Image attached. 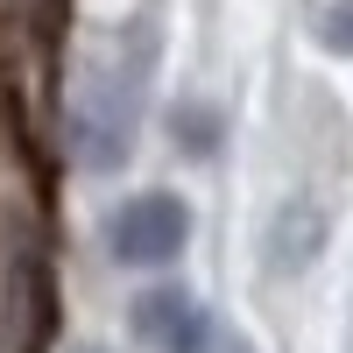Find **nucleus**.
Listing matches in <instances>:
<instances>
[{
	"instance_id": "obj_1",
	"label": "nucleus",
	"mask_w": 353,
	"mask_h": 353,
	"mask_svg": "<svg viewBox=\"0 0 353 353\" xmlns=\"http://www.w3.org/2000/svg\"><path fill=\"white\" fill-rule=\"evenodd\" d=\"M156 57H163V21H156V8H141L113 36V50L85 71L78 106H71V141H78L85 170H121L134 156V128H141V99H149Z\"/></svg>"
},
{
	"instance_id": "obj_2",
	"label": "nucleus",
	"mask_w": 353,
	"mask_h": 353,
	"mask_svg": "<svg viewBox=\"0 0 353 353\" xmlns=\"http://www.w3.org/2000/svg\"><path fill=\"white\" fill-rule=\"evenodd\" d=\"M184 241H191V205L176 191H141L106 219V254L121 269H163L184 254Z\"/></svg>"
},
{
	"instance_id": "obj_3",
	"label": "nucleus",
	"mask_w": 353,
	"mask_h": 353,
	"mask_svg": "<svg viewBox=\"0 0 353 353\" xmlns=\"http://www.w3.org/2000/svg\"><path fill=\"white\" fill-rule=\"evenodd\" d=\"M318 248H325V212H318V205H304V198L283 205L276 226H269V261H276L283 276H297Z\"/></svg>"
},
{
	"instance_id": "obj_4",
	"label": "nucleus",
	"mask_w": 353,
	"mask_h": 353,
	"mask_svg": "<svg viewBox=\"0 0 353 353\" xmlns=\"http://www.w3.org/2000/svg\"><path fill=\"white\" fill-rule=\"evenodd\" d=\"M191 311H198V304L184 297V290H170V283H163V290H149V297H134L128 325H134V339H141V346H163V353H170L176 339H184Z\"/></svg>"
},
{
	"instance_id": "obj_5",
	"label": "nucleus",
	"mask_w": 353,
	"mask_h": 353,
	"mask_svg": "<svg viewBox=\"0 0 353 353\" xmlns=\"http://www.w3.org/2000/svg\"><path fill=\"white\" fill-rule=\"evenodd\" d=\"M170 353H254L241 332L226 325V318H212V311H191V325H184V339H176Z\"/></svg>"
},
{
	"instance_id": "obj_6",
	"label": "nucleus",
	"mask_w": 353,
	"mask_h": 353,
	"mask_svg": "<svg viewBox=\"0 0 353 353\" xmlns=\"http://www.w3.org/2000/svg\"><path fill=\"white\" fill-rule=\"evenodd\" d=\"M170 134H176V149H184V156H212V149H219V113L184 99V106L170 113Z\"/></svg>"
},
{
	"instance_id": "obj_7",
	"label": "nucleus",
	"mask_w": 353,
	"mask_h": 353,
	"mask_svg": "<svg viewBox=\"0 0 353 353\" xmlns=\"http://www.w3.org/2000/svg\"><path fill=\"white\" fill-rule=\"evenodd\" d=\"M318 43L332 57H353V0H332V8L318 14Z\"/></svg>"
},
{
	"instance_id": "obj_8",
	"label": "nucleus",
	"mask_w": 353,
	"mask_h": 353,
	"mask_svg": "<svg viewBox=\"0 0 353 353\" xmlns=\"http://www.w3.org/2000/svg\"><path fill=\"white\" fill-rule=\"evenodd\" d=\"M78 353H106V346H78Z\"/></svg>"
}]
</instances>
